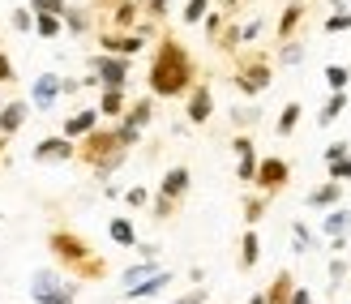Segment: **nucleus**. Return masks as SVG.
I'll list each match as a JSON object with an SVG mask.
<instances>
[{"instance_id": "1", "label": "nucleus", "mask_w": 351, "mask_h": 304, "mask_svg": "<svg viewBox=\"0 0 351 304\" xmlns=\"http://www.w3.org/2000/svg\"><path fill=\"white\" fill-rule=\"evenodd\" d=\"M146 82H150L154 99H184L193 91V82H197V60H193V51L176 39V34H167V30L159 34Z\"/></svg>"}, {"instance_id": "2", "label": "nucleus", "mask_w": 351, "mask_h": 304, "mask_svg": "<svg viewBox=\"0 0 351 304\" xmlns=\"http://www.w3.org/2000/svg\"><path fill=\"white\" fill-rule=\"evenodd\" d=\"M47 253L56 257L60 270H69L77 283H99V279H108V261L99 257V248L77 236L73 227H51L47 231Z\"/></svg>"}, {"instance_id": "3", "label": "nucleus", "mask_w": 351, "mask_h": 304, "mask_svg": "<svg viewBox=\"0 0 351 304\" xmlns=\"http://www.w3.org/2000/svg\"><path fill=\"white\" fill-rule=\"evenodd\" d=\"M77 163L82 167H90L99 180H112V176L129 163V150L116 141V129L112 124H99V129H90L86 137H77Z\"/></svg>"}, {"instance_id": "4", "label": "nucleus", "mask_w": 351, "mask_h": 304, "mask_svg": "<svg viewBox=\"0 0 351 304\" xmlns=\"http://www.w3.org/2000/svg\"><path fill=\"white\" fill-rule=\"evenodd\" d=\"M232 82H236V91L244 99H257L261 91H270V82H274V60L266 56V51H240Z\"/></svg>"}, {"instance_id": "5", "label": "nucleus", "mask_w": 351, "mask_h": 304, "mask_svg": "<svg viewBox=\"0 0 351 304\" xmlns=\"http://www.w3.org/2000/svg\"><path fill=\"white\" fill-rule=\"evenodd\" d=\"M77 292H82V283L64 279L60 270H51V266H39V270L30 274V300L34 304H77Z\"/></svg>"}, {"instance_id": "6", "label": "nucleus", "mask_w": 351, "mask_h": 304, "mask_svg": "<svg viewBox=\"0 0 351 304\" xmlns=\"http://www.w3.org/2000/svg\"><path fill=\"white\" fill-rule=\"evenodd\" d=\"M86 73L99 78V91H125L129 86V60L125 56H112V51H95L90 60H86Z\"/></svg>"}, {"instance_id": "7", "label": "nucleus", "mask_w": 351, "mask_h": 304, "mask_svg": "<svg viewBox=\"0 0 351 304\" xmlns=\"http://www.w3.org/2000/svg\"><path fill=\"white\" fill-rule=\"evenodd\" d=\"M291 180V163L283 154H266V159H257V176H253V185L257 193H266V198H274V193H283Z\"/></svg>"}, {"instance_id": "8", "label": "nucleus", "mask_w": 351, "mask_h": 304, "mask_svg": "<svg viewBox=\"0 0 351 304\" xmlns=\"http://www.w3.org/2000/svg\"><path fill=\"white\" fill-rule=\"evenodd\" d=\"M99 47H103V51H112V56L133 60L137 51L146 47V39H142L137 30H99Z\"/></svg>"}, {"instance_id": "9", "label": "nucleus", "mask_w": 351, "mask_h": 304, "mask_svg": "<svg viewBox=\"0 0 351 304\" xmlns=\"http://www.w3.org/2000/svg\"><path fill=\"white\" fill-rule=\"evenodd\" d=\"M73 154H77V141H69L64 133L34 141V150H30V159H34V163H69Z\"/></svg>"}, {"instance_id": "10", "label": "nucleus", "mask_w": 351, "mask_h": 304, "mask_svg": "<svg viewBox=\"0 0 351 304\" xmlns=\"http://www.w3.org/2000/svg\"><path fill=\"white\" fill-rule=\"evenodd\" d=\"M215 116V91L206 82H193V91L184 95V120L189 124H206Z\"/></svg>"}, {"instance_id": "11", "label": "nucleus", "mask_w": 351, "mask_h": 304, "mask_svg": "<svg viewBox=\"0 0 351 304\" xmlns=\"http://www.w3.org/2000/svg\"><path fill=\"white\" fill-rule=\"evenodd\" d=\"M189 189H193V172L184 167V163H176V167H167L163 172V180H159V198H167V202H176V206H184V198H189Z\"/></svg>"}, {"instance_id": "12", "label": "nucleus", "mask_w": 351, "mask_h": 304, "mask_svg": "<svg viewBox=\"0 0 351 304\" xmlns=\"http://www.w3.org/2000/svg\"><path fill=\"white\" fill-rule=\"evenodd\" d=\"M60 103V73H39L30 86V112H51Z\"/></svg>"}, {"instance_id": "13", "label": "nucleus", "mask_w": 351, "mask_h": 304, "mask_svg": "<svg viewBox=\"0 0 351 304\" xmlns=\"http://www.w3.org/2000/svg\"><path fill=\"white\" fill-rule=\"evenodd\" d=\"M232 150H236V176H240V185H253V176H257V146H253V137L249 133H236L232 137Z\"/></svg>"}, {"instance_id": "14", "label": "nucleus", "mask_w": 351, "mask_h": 304, "mask_svg": "<svg viewBox=\"0 0 351 304\" xmlns=\"http://www.w3.org/2000/svg\"><path fill=\"white\" fill-rule=\"evenodd\" d=\"M30 120V99H5V112H0V133H5L9 141L26 129Z\"/></svg>"}, {"instance_id": "15", "label": "nucleus", "mask_w": 351, "mask_h": 304, "mask_svg": "<svg viewBox=\"0 0 351 304\" xmlns=\"http://www.w3.org/2000/svg\"><path fill=\"white\" fill-rule=\"evenodd\" d=\"M167 288H171V270H154L150 279L133 283V288H125L120 296H125V300H150V296H159V292H167Z\"/></svg>"}, {"instance_id": "16", "label": "nucleus", "mask_w": 351, "mask_h": 304, "mask_svg": "<svg viewBox=\"0 0 351 304\" xmlns=\"http://www.w3.org/2000/svg\"><path fill=\"white\" fill-rule=\"evenodd\" d=\"M99 107H82V112H73V116H69L64 124H60V133L69 137V141H77V137H86V133H90V129H99Z\"/></svg>"}, {"instance_id": "17", "label": "nucleus", "mask_w": 351, "mask_h": 304, "mask_svg": "<svg viewBox=\"0 0 351 304\" xmlns=\"http://www.w3.org/2000/svg\"><path fill=\"white\" fill-rule=\"evenodd\" d=\"M304 5H300V0H291V5L283 9V17H278V26H274V34H278V43H287V39H295V30H300L304 26Z\"/></svg>"}, {"instance_id": "18", "label": "nucleus", "mask_w": 351, "mask_h": 304, "mask_svg": "<svg viewBox=\"0 0 351 304\" xmlns=\"http://www.w3.org/2000/svg\"><path fill=\"white\" fill-rule=\"evenodd\" d=\"M304 206L308 210H330V206H343V185L339 180H326V185H317L304 198Z\"/></svg>"}, {"instance_id": "19", "label": "nucleus", "mask_w": 351, "mask_h": 304, "mask_svg": "<svg viewBox=\"0 0 351 304\" xmlns=\"http://www.w3.org/2000/svg\"><path fill=\"white\" fill-rule=\"evenodd\" d=\"M60 22H64V30L73 34V39H86V34L95 30V17H90V9H77V5H64Z\"/></svg>"}, {"instance_id": "20", "label": "nucleus", "mask_w": 351, "mask_h": 304, "mask_svg": "<svg viewBox=\"0 0 351 304\" xmlns=\"http://www.w3.org/2000/svg\"><path fill=\"white\" fill-rule=\"evenodd\" d=\"M257 261H261V236H257V227H244V236H240V270L244 274L257 270Z\"/></svg>"}, {"instance_id": "21", "label": "nucleus", "mask_w": 351, "mask_h": 304, "mask_svg": "<svg viewBox=\"0 0 351 304\" xmlns=\"http://www.w3.org/2000/svg\"><path fill=\"white\" fill-rule=\"evenodd\" d=\"M99 116L103 120H120V116H125V107H129V95L125 91H112V86H108V91H99Z\"/></svg>"}, {"instance_id": "22", "label": "nucleus", "mask_w": 351, "mask_h": 304, "mask_svg": "<svg viewBox=\"0 0 351 304\" xmlns=\"http://www.w3.org/2000/svg\"><path fill=\"white\" fill-rule=\"evenodd\" d=\"M142 22V0H120L112 5V30H133Z\"/></svg>"}, {"instance_id": "23", "label": "nucleus", "mask_w": 351, "mask_h": 304, "mask_svg": "<svg viewBox=\"0 0 351 304\" xmlns=\"http://www.w3.org/2000/svg\"><path fill=\"white\" fill-rule=\"evenodd\" d=\"M347 231H351V210L347 206H330L326 219H322V236L330 240V236H347Z\"/></svg>"}, {"instance_id": "24", "label": "nucleus", "mask_w": 351, "mask_h": 304, "mask_svg": "<svg viewBox=\"0 0 351 304\" xmlns=\"http://www.w3.org/2000/svg\"><path fill=\"white\" fill-rule=\"evenodd\" d=\"M120 120H129V124H137V129H146V124L154 120V95L133 99V103L125 107V116H120Z\"/></svg>"}, {"instance_id": "25", "label": "nucleus", "mask_w": 351, "mask_h": 304, "mask_svg": "<svg viewBox=\"0 0 351 304\" xmlns=\"http://www.w3.org/2000/svg\"><path fill=\"white\" fill-rule=\"evenodd\" d=\"M108 236H112V244H120V248H133V244H137V227H133V219L116 214V219H108Z\"/></svg>"}, {"instance_id": "26", "label": "nucleus", "mask_w": 351, "mask_h": 304, "mask_svg": "<svg viewBox=\"0 0 351 304\" xmlns=\"http://www.w3.org/2000/svg\"><path fill=\"white\" fill-rule=\"evenodd\" d=\"M291 288H295L291 270H278L270 279V288H266V304H291Z\"/></svg>"}, {"instance_id": "27", "label": "nucleus", "mask_w": 351, "mask_h": 304, "mask_svg": "<svg viewBox=\"0 0 351 304\" xmlns=\"http://www.w3.org/2000/svg\"><path fill=\"white\" fill-rule=\"evenodd\" d=\"M343 112H347V91H330V99L322 103V112H317V124H322V129H330Z\"/></svg>"}, {"instance_id": "28", "label": "nucleus", "mask_w": 351, "mask_h": 304, "mask_svg": "<svg viewBox=\"0 0 351 304\" xmlns=\"http://www.w3.org/2000/svg\"><path fill=\"white\" fill-rule=\"evenodd\" d=\"M300 116H304V107L295 103V99L283 103V112H278V120H274V133H278V137H291V133H295V124H300Z\"/></svg>"}, {"instance_id": "29", "label": "nucleus", "mask_w": 351, "mask_h": 304, "mask_svg": "<svg viewBox=\"0 0 351 304\" xmlns=\"http://www.w3.org/2000/svg\"><path fill=\"white\" fill-rule=\"evenodd\" d=\"M244 223H249V227H257L261 223V214H266V206H270V198H266V193H244Z\"/></svg>"}, {"instance_id": "30", "label": "nucleus", "mask_w": 351, "mask_h": 304, "mask_svg": "<svg viewBox=\"0 0 351 304\" xmlns=\"http://www.w3.org/2000/svg\"><path fill=\"white\" fill-rule=\"evenodd\" d=\"M154 270H163V266H159V257H142V261H137V266H129V270L120 274V283H125V288H133V283H142V279H150Z\"/></svg>"}, {"instance_id": "31", "label": "nucleus", "mask_w": 351, "mask_h": 304, "mask_svg": "<svg viewBox=\"0 0 351 304\" xmlns=\"http://www.w3.org/2000/svg\"><path fill=\"white\" fill-rule=\"evenodd\" d=\"M34 34H39V39H56V34H64L60 13H34Z\"/></svg>"}, {"instance_id": "32", "label": "nucleus", "mask_w": 351, "mask_h": 304, "mask_svg": "<svg viewBox=\"0 0 351 304\" xmlns=\"http://www.w3.org/2000/svg\"><path fill=\"white\" fill-rule=\"evenodd\" d=\"M300 60H304V43H300V39H287V43H278V56H274V65L291 69V65H300Z\"/></svg>"}, {"instance_id": "33", "label": "nucleus", "mask_w": 351, "mask_h": 304, "mask_svg": "<svg viewBox=\"0 0 351 304\" xmlns=\"http://www.w3.org/2000/svg\"><path fill=\"white\" fill-rule=\"evenodd\" d=\"M112 129H116V141H120L125 150H133L137 141H142V129H137V124H129V120H116Z\"/></svg>"}, {"instance_id": "34", "label": "nucleus", "mask_w": 351, "mask_h": 304, "mask_svg": "<svg viewBox=\"0 0 351 304\" xmlns=\"http://www.w3.org/2000/svg\"><path fill=\"white\" fill-rule=\"evenodd\" d=\"M291 248L295 253H308V248H317V236H313L304 223H291Z\"/></svg>"}, {"instance_id": "35", "label": "nucleus", "mask_w": 351, "mask_h": 304, "mask_svg": "<svg viewBox=\"0 0 351 304\" xmlns=\"http://www.w3.org/2000/svg\"><path fill=\"white\" fill-rule=\"evenodd\" d=\"M223 26H227V13H223V9H210V13L202 17V30H206V39H210V43L219 39V30H223Z\"/></svg>"}, {"instance_id": "36", "label": "nucleus", "mask_w": 351, "mask_h": 304, "mask_svg": "<svg viewBox=\"0 0 351 304\" xmlns=\"http://www.w3.org/2000/svg\"><path fill=\"white\" fill-rule=\"evenodd\" d=\"M210 13V0H184V13H180V22L189 26H202V17Z\"/></svg>"}, {"instance_id": "37", "label": "nucleus", "mask_w": 351, "mask_h": 304, "mask_svg": "<svg viewBox=\"0 0 351 304\" xmlns=\"http://www.w3.org/2000/svg\"><path fill=\"white\" fill-rule=\"evenodd\" d=\"M326 86H330V91H347V86H351L347 65H326Z\"/></svg>"}, {"instance_id": "38", "label": "nucleus", "mask_w": 351, "mask_h": 304, "mask_svg": "<svg viewBox=\"0 0 351 304\" xmlns=\"http://www.w3.org/2000/svg\"><path fill=\"white\" fill-rule=\"evenodd\" d=\"M120 198H125L129 210H146V206H150V189H146V185H133V189L120 193Z\"/></svg>"}, {"instance_id": "39", "label": "nucleus", "mask_w": 351, "mask_h": 304, "mask_svg": "<svg viewBox=\"0 0 351 304\" xmlns=\"http://www.w3.org/2000/svg\"><path fill=\"white\" fill-rule=\"evenodd\" d=\"M9 22H13V30L34 34V9H30V5H26V9H13V13H9Z\"/></svg>"}, {"instance_id": "40", "label": "nucleus", "mask_w": 351, "mask_h": 304, "mask_svg": "<svg viewBox=\"0 0 351 304\" xmlns=\"http://www.w3.org/2000/svg\"><path fill=\"white\" fill-rule=\"evenodd\" d=\"M322 30H326V34H343V30H351V9H335V17H326Z\"/></svg>"}, {"instance_id": "41", "label": "nucleus", "mask_w": 351, "mask_h": 304, "mask_svg": "<svg viewBox=\"0 0 351 304\" xmlns=\"http://www.w3.org/2000/svg\"><path fill=\"white\" fill-rule=\"evenodd\" d=\"M232 120H236V129H249V124L261 120V112H257L253 103H244V107H232Z\"/></svg>"}, {"instance_id": "42", "label": "nucleus", "mask_w": 351, "mask_h": 304, "mask_svg": "<svg viewBox=\"0 0 351 304\" xmlns=\"http://www.w3.org/2000/svg\"><path fill=\"white\" fill-rule=\"evenodd\" d=\"M326 274H330V283H335V288H339V283L351 274V266H347V257H330L326 261Z\"/></svg>"}, {"instance_id": "43", "label": "nucleus", "mask_w": 351, "mask_h": 304, "mask_svg": "<svg viewBox=\"0 0 351 304\" xmlns=\"http://www.w3.org/2000/svg\"><path fill=\"white\" fill-rule=\"evenodd\" d=\"M150 210H154V219H159V223H167V219H171V214L180 210V206H176V202H167V198H159V193H154V198H150Z\"/></svg>"}, {"instance_id": "44", "label": "nucleus", "mask_w": 351, "mask_h": 304, "mask_svg": "<svg viewBox=\"0 0 351 304\" xmlns=\"http://www.w3.org/2000/svg\"><path fill=\"white\" fill-rule=\"evenodd\" d=\"M142 13L150 17V22H163V17L171 13V5H167V0H142Z\"/></svg>"}, {"instance_id": "45", "label": "nucleus", "mask_w": 351, "mask_h": 304, "mask_svg": "<svg viewBox=\"0 0 351 304\" xmlns=\"http://www.w3.org/2000/svg\"><path fill=\"white\" fill-rule=\"evenodd\" d=\"M261 30H266V22H261V17H257V22H244V26H240V43L261 39Z\"/></svg>"}, {"instance_id": "46", "label": "nucleus", "mask_w": 351, "mask_h": 304, "mask_svg": "<svg viewBox=\"0 0 351 304\" xmlns=\"http://www.w3.org/2000/svg\"><path fill=\"white\" fill-rule=\"evenodd\" d=\"M347 154H351V141H330L322 159H326V163H335V159H347Z\"/></svg>"}, {"instance_id": "47", "label": "nucleus", "mask_w": 351, "mask_h": 304, "mask_svg": "<svg viewBox=\"0 0 351 304\" xmlns=\"http://www.w3.org/2000/svg\"><path fill=\"white\" fill-rule=\"evenodd\" d=\"M64 5H69V0H30L34 13H64Z\"/></svg>"}, {"instance_id": "48", "label": "nucleus", "mask_w": 351, "mask_h": 304, "mask_svg": "<svg viewBox=\"0 0 351 304\" xmlns=\"http://www.w3.org/2000/svg\"><path fill=\"white\" fill-rule=\"evenodd\" d=\"M206 300H210V292H206L202 283H197V288H193L189 296H180V300H171V304H206Z\"/></svg>"}, {"instance_id": "49", "label": "nucleus", "mask_w": 351, "mask_h": 304, "mask_svg": "<svg viewBox=\"0 0 351 304\" xmlns=\"http://www.w3.org/2000/svg\"><path fill=\"white\" fill-rule=\"evenodd\" d=\"M0 86H13V60H9V51H0Z\"/></svg>"}, {"instance_id": "50", "label": "nucleus", "mask_w": 351, "mask_h": 304, "mask_svg": "<svg viewBox=\"0 0 351 304\" xmlns=\"http://www.w3.org/2000/svg\"><path fill=\"white\" fill-rule=\"evenodd\" d=\"M86 86H82V78H60V95H82Z\"/></svg>"}, {"instance_id": "51", "label": "nucleus", "mask_w": 351, "mask_h": 304, "mask_svg": "<svg viewBox=\"0 0 351 304\" xmlns=\"http://www.w3.org/2000/svg\"><path fill=\"white\" fill-rule=\"evenodd\" d=\"M291 304H313V292H308V288H300V283H295V288H291Z\"/></svg>"}, {"instance_id": "52", "label": "nucleus", "mask_w": 351, "mask_h": 304, "mask_svg": "<svg viewBox=\"0 0 351 304\" xmlns=\"http://www.w3.org/2000/svg\"><path fill=\"white\" fill-rule=\"evenodd\" d=\"M133 248H137V253H142V257H159V248H154V244H142V240H137Z\"/></svg>"}, {"instance_id": "53", "label": "nucleus", "mask_w": 351, "mask_h": 304, "mask_svg": "<svg viewBox=\"0 0 351 304\" xmlns=\"http://www.w3.org/2000/svg\"><path fill=\"white\" fill-rule=\"evenodd\" d=\"M5 163H9V137L0 133V167H5Z\"/></svg>"}, {"instance_id": "54", "label": "nucleus", "mask_w": 351, "mask_h": 304, "mask_svg": "<svg viewBox=\"0 0 351 304\" xmlns=\"http://www.w3.org/2000/svg\"><path fill=\"white\" fill-rule=\"evenodd\" d=\"M236 9H240V0H223V13L227 17H236Z\"/></svg>"}, {"instance_id": "55", "label": "nucleus", "mask_w": 351, "mask_h": 304, "mask_svg": "<svg viewBox=\"0 0 351 304\" xmlns=\"http://www.w3.org/2000/svg\"><path fill=\"white\" fill-rule=\"evenodd\" d=\"M244 304H266V292H253V296L244 300Z\"/></svg>"}, {"instance_id": "56", "label": "nucleus", "mask_w": 351, "mask_h": 304, "mask_svg": "<svg viewBox=\"0 0 351 304\" xmlns=\"http://www.w3.org/2000/svg\"><path fill=\"white\" fill-rule=\"evenodd\" d=\"M95 5H99V9H112V5H120V0H95Z\"/></svg>"}, {"instance_id": "57", "label": "nucleus", "mask_w": 351, "mask_h": 304, "mask_svg": "<svg viewBox=\"0 0 351 304\" xmlns=\"http://www.w3.org/2000/svg\"><path fill=\"white\" fill-rule=\"evenodd\" d=\"M326 5H335V9H343V0H326Z\"/></svg>"}, {"instance_id": "58", "label": "nucleus", "mask_w": 351, "mask_h": 304, "mask_svg": "<svg viewBox=\"0 0 351 304\" xmlns=\"http://www.w3.org/2000/svg\"><path fill=\"white\" fill-rule=\"evenodd\" d=\"M347 73H351V65H347Z\"/></svg>"}, {"instance_id": "59", "label": "nucleus", "mask_w": 351, "mask_h": 304, "mask_svg": "<svg viewBox=\"0 0 351 304\" xmlns=\"http://www.w3.org/2000/svg\"><path fill=\"white\" fill-rule=\"evenodd\" d=\"M0 219H5V214H0Z\"/></svg>"}]
</instances>
